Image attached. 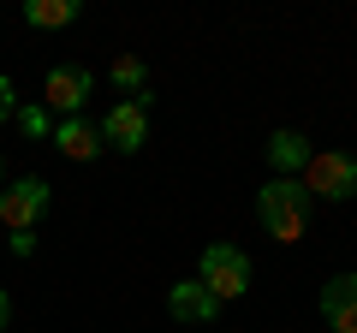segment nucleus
<instances>
[{"label": "nucleus", "instance_id": "obj_14", "mask_svg": "<svg viewBox=\"0 0 357 333\" xmlns=\"http://www.w3.org/2000/svg\"><path fill=\"white\" fill-rule=\"evenodd\" d=\"M18 114V90H13V77L0 72V119H13Z\"/></svg>", "mask_w": 357, "mask_h": 333}, {"label": "nucleus", "instance_id": "obj_7", "mask_svg": "<svg viewBox=\"0 0 357 333\" xmlns=\"http://www.w3.org/2000/svg\"><path fill=\"white\" fill-rule=\"evenodd\" d=\"M167 316H173V321H191V327H203V321L220 316V304H215V292H208L203 280H178V286H167Z\"/></svg>", "mask_w": 357, "mask_h": 333}, {"label": "nucleus", "instance_id": "obj_9", "mask_svg": "<svg viewBox=\"0 0 357 333\" xmlns=\"http://www.w3.org/2000/svg\"><path fill=\"white\" fill-rule=\"evenodd\" d=\"M48 143H54V149L66 155V161H96V155L107 149V143H102V131L89 125V119H60Z\"/></svg>", "mask_w": 357, "mask_h": 333}, {"label": "nucleus", "instance_id": "obj_1", "mask_svg": "<svg viewBox=\"0 0 357 333\" xmlns=\"http://www.w3.org/2000/svg\"><path fill=\"white\" fill-rule=\"evenodd\" d=\"M256 220L268 226V238L298 244L310 232V191L298 179H268L262 191H256Z\"/></svg>", "mask_w": 357, "mask_h": 333}, {"label": "nucleus", "instance_id": "obj_12", "mask_svg": "<svg viewBox=\"0 0 357 333\" xmlns=\"http://www.w3.org/2000/svg\"><path fill=\"white\" fill-rule=\"evenodd\" d=\"M107 77H114L126 95H143V90H149V65H143L137 54H119V60L107 65Z\"/></svg>", "mask_w": 357, "mask_h": 333}, {"label": "nucleus", "instance_id": "obj_16", "mask_svg": "<svg viewBox=\"0 0 357 333\" xmlns=\"http://www.w3.org/2000/svg\"><path fill=\"white\" fill-rule=\"evenodd\" d=\"M6 316H13V292L0 286V333H6Z\"/></svg>", "mask_w": 357, "mask_h": 333}, {"label": "nucleus", "instance_id": "obj_2", "mask_svg": "<svg viewBox=\"0 0 357 333\" xmlns=\"http://www.w3.org/2000/svg\"><path fill=\"white\" fill-rule=\"evenodd\" d=\"M298 185L310 191V203H351L357 196V155L345 149H310L304 173H298Z\"/></svg>", "mask_w": 357, "mask_h": 333}, {"label": "nucleus", "instance_id": "obj_11", "mask_svg": "<svg viewBox=\"0 0 357 333\" xmlns=\"http://www.w3.org/2000/svg\"><path fill=\"white\" fill-rule=\"evenodd\" d=\"M24 18L36 30H60V24H72V18H77V0H30Z\"/></svg>", "mask_w": 357, "mask_h": 333}, {"label": "nucleus", "instance_id": "obj_6", "mask_svg": "<svg viewBox=\"0 0 357 333\" xmlns=\"http://www.w3.org/2000/svg\"><path fill=\"white\" fill-rule=\"evenodd\" d=\"M89 90H96V77L84 72V65H54L48 84H42V107L60 119H77V107L89 102Z\"/></svg>", "mask_w": 357, "mask_h": 333}, {"label": "nucleus", "instance_id": "obj_15", "mask_svg": "<svg viewBox=\"0 0 357 333\" xmlns=\"http://www.w3.org/2000/svg\"><path fill=\"white\" fill-rule=\"evenodd\" d=\"M13 250L18 256H36V232H13Z\"/></svg>", "mask_w": 357, "mask_h": 333}, {"label": "nucleus", "instance_id": "obj_8", "mask_svg": "<svg viewBox=\"0 0 357 333\" xmlns=\"http://www.w3.org/2000/svg\"><path fill=\"white\" fill-rule=\"evenodd\" d=\"M321 321L333 333H357V274H340L321 286Z\"/></svg>", "mask_w": 357, "mask_h": 333}, {"label": "nucleus", "instance_id": "obj_13", "mask_svg": "<svg viewBox=\"0 0 357 333\" xmlns=\"http://www.w3.org/2000/svg\"><path fill=\"white\" fill-rule=\"evenodd\" d=\"M18 131H24V137H36V143L54 137V114H48L42 102H36V107H18Z\"/></svg>", "mask_w": 357, "mask_h": 333}, {"label": "nucleus", "instance_id": "obj_4", "mask_svg": "<svg viewBox=\"0 0 357 333\" xmlns=\"http://www.w3.org/2000/svg\"><path fill=\"white\" fill-rule=\"evenodd\" d=\"M149 102H155V90H143V95H131V102L107 107V119L96 125L107 149H119V155H137L143 143H149Z\"/></svg>", "mask_w": 357, "mask_h": 333}, {"label": "nucleus", "instance_id": "obj_17", "mask_svg": "<svg viewBox=\"0 0 357 333\" xmlns=\"http://www.w3.org/2000/svg\"><path fill=\"white\" fill-rule=\"evenodd\" d=\"M0 179H6V155H0Z\"/></svg>", "mask_w": 357, "mask_h": 333}, {"label": "nucleus", "instance_id": "obj_5", "mask_svg": "<svg viewBox=\"0 0 357 333\" xmlns=\"http://www.w3.org/2000/svg\"><path fill=\"white\" fill-rule=\"evenodd\" d=\"M48 215V179H13V191H0V226L6 232H36V220Z\"/></svg>", "mask_w": 357, "mask_h": 333}, {"label": "nucleus", "instance_id": "obj_10", "mask_svg": "<svg viewBox=\"0 0 357 333\" xmlns=\"http://www.w3.org/2000/svg\"><path fill=\"white\" fill-rule=\"evenodd\" d=\"M304 161H310V137L304 131H274V137H268V166H274V179H298V173H304Z\"/></svg>", "mask_w": 357, "mask_h": 333}, {"label": "nucleus", "instance_id": "obj_3", "mask_svg": "<svg viewBox=\"0 0 357 333\" xmlns=\"http://www.w3.org/2000/svg\"><path fill=\"white\" fill-rule=\"evenodd\" d=\"M197 280L215 292V304H232V297L250 292V256H244L238 244H208L203 250V274Z\"/></svg>", "mask_w": 357, "mask_h": 333}]
</instances>
